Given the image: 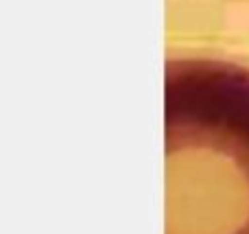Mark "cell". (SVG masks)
<instances>
[{"instance_id": "obj_1", "label": "cell", "mask_w": 249, "mask_h": 234, "mask_svg": "<svg viewBox=\"0 0 249 234\" xmlns=\"http://www.w3.org/2000/svg\"><path fill=\"white\" fill-rule=\"evenodd\" d=\"M164 234H249L247 68L166 64Z\"/></svg>"}]
</instances>
